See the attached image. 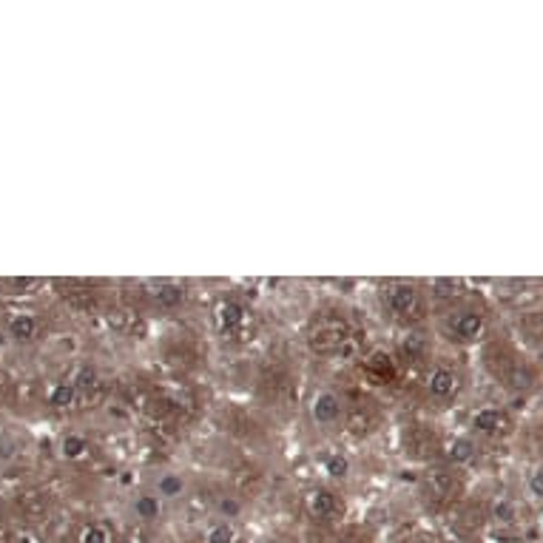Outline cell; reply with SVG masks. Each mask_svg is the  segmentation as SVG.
<instances>
[{
    "mask_svg": "<svg viewBox=\"0 0 543 543\" xmlns=\"http://www.w3.org/2000/svg\"><path fill=\"white\" fill-rule=\"evenodd\" d=\"M387 310H393L396 316H407L412 313L415 307H419V290H415L412 284L407 282H393L384 287V294H382Z\"/></svg>",
    "mask_w": 543,
    "mask_h": 543,
    "instance_id": "cell-1",
    "label": "cell"
},
{
    "mask_svg": "<svg viewBox=\"0 0 543 543\" xmlns=\"http://www.w3.org/2000/svg\"><path fill=\"white\" fill-rule=\"evenodd\" d=\"M427 390H430L433 398H449L458 390V375L447 367H435L427 375Z\"/></svg>",
    "mask_w": 543,
    "mask_h": 543,
    "instance_id": "cell-2",
    "label": "cell"
},
{
    "mask_svg": "<svg viewBox=\"0 0 543 543\" xmlns=\"http://www.w3.org/2000/svg\"><path fill=\"white\" fill-rule=\"evenodd\" d=\"M452 330H455V336L458 339H464V342H475L481 333H484V316L475 313V310H464V313H458L455 321H452Z\"/></svg>",
    "mask_w": 543,
    "mask_h": 543,
    "instance_id": "cell-3",
    "label": "cell"
},
{
    "mask_svg": "<svg viewBox=\"0 0 543 543\" xmlns=\"http://www.w3.org/2000/svg\"><path fill=\"white\" fill-rule=\"evenodd\" d=\"M339 412H342V404H339V398L333 396V393H319L313 398L310 415H313L316 424H333V421L339 419Z\"/></svg>",
    "mask_w": 543,
    "mask_h": 543,
    "instance_id": "cell-4",
    "label": "cell"
},
{
    "mask_svg": "<svg viewBox=\"0 0 543 543\" xmlns=\"http://www.w3.org/2000/svg\"><path fill=\"white\" fill-rule=\"evenodd\" d=\"M336 495H333L330 489H316V492H310V498H307V509H310V515L313 518H330L333 512H336Z\"/></svg>",
    "mask_w": 543,
    "mask_h": 543,
    "instance_id": "cell-5",
    "label": "cell"
},
{
    "mask_svg": "<svg viewBox=\"0 0 543 543\" xmlns=\"http://www.w3.org/2000/svg\"><path fill=\"white\" fill-rule=\"evenodd\" d=\"M500 424H504V415H500V410H495V407H481L472 415V430L475 433H498Z\"/></svg>",
    "mask_w": 543,
    "mask_h": 543,
    "instance_id": "cell-6",
    "label": "cell"
},
{
    "mask_svg": "<svg viewBox=\"0 0 543 543\" xmlns=\"http://www.w3.org/2000/svg\"><path fill=\"white\" fill-rule=\"evenodd\" d=\"M447 458H449L452 464H470L472 458H475V444H472V438H467V435L452 438V441L447 444Z\"/></svg>",
    "mask_w": 543,
    "mask_h": 543,
    "instance_id": "cell-7",
    "label": "cell"
},
{
    "mask_svg": "<svg viewBox=\"0 0 543 543\" xmlns=\"http://www.w3.org/2000/svg\"><path fill=\"white\" fill-rule=\"evenodd\" d=\"M9 330H12V336H15V339H31L34 333H37V319H34V316H29V313H20V316H15V319H12Z\"/></svg>",
    "mask_w": 543,
    "mask_h": 543,
    "instance_id": "cell-8",
    "label": "cell"
},
{
    "mask_svg": "<svg viewBox=\"0 0 543 543\" xmlns=\"http://www.w3.org/2000/svg\"><path fill=\"white\" fill-rule=\"evenodd\" d=\"M134 512H137V518H143V521H154V518L159 515V498H157V495H140V498L134 500Z\"/></svg>",
    "mask_w": 543,
    "mask_h": 543,
    "instance_id": "cell-9",
    "label": "cell"
},
{
    "mask_svg": "<svg viewBox=\"0 0 543 543\" xmlns=\"http://www.w3.org/2000/svg\"><path fill=\"white\" fill-rule=\"evenodd\" d=\"M219 321H222V327H239L242 321H245V307L242 305H236V302H225L222 307H219Z\"/></svg>",
    "mask_w": 543,
    "mask_h": 543,
    "instance_id": "cell-10",
    "label": "cell"
},
{
    "mask_svg": "<svg viewBox=\"0 0 543 543\" xmlns=\"http://www.w3.org/2000/svg\"><path fill=\"white\" fill-rule=\"evenodd\" d=\"M182 478L180 475H162L159 481H157V498H177L180 492H182Z\"/></svg>",
    "mask_w": 543,
    "mask_h": 543,
    "instance_id": "cell-11",
    "label": "cell"
},
{
    "mask_svg": "<svg viewBox=\"0 0 543 543\" xmlns=\"http://www.w3.org/2000/svg\"><path fill=\"white\" fill-rule=\"evenodd\" d=\"M233 540H236V529L231 523H217L205 535V543H233Z\"/></svg>",
    "mask_w": 543,
    "mask_h": 543,
    "instance_id": "cell-12",
    "label": "cell"
},
{
    "mask_svg": "<svg viewBox=\"0 0 543 543\" xmlns=\"http://www.w3.org/2000/svg\"><path fill=\"white\" fill-rule=\"evenodd\" d=\"M324 472H327L330 478H347V472H350L347 455H330L327 461H324Z\"/></svg>",
    "mask_w": 543,
    "mask_h": 543,
    "instance_id": "cell-13",
    "label": "cell"
},
{
    "mask_svg": "<svg viewBox=\"0 0 543 543\" xmlns=\"http://www.w3.org/2000/svg\"><path fill=\"white\" fill-rule=\"evenodd\" d=\"M157 302L165 305V307L180 305L182 302V287H177V284H162V287H157Z\"/></svg>",
    "mask_w": 543,
    "mask_h": 543,
    "instance_id": "cell-14",
    "label": "cell"
},
{
    "mask_svg": "<svg viewBox=\"0 0 543 543\" xmlns=\"http://www.w3.org/2000/svg\"><path fill=\"white\" fill-rule=\"evenodd\" d=\"M86 449H89L86 438H80V435H66V438H63V455H66V458H80Z\"/></svg>",
    "mask_w": 543,
    "mask_h": 543,
    "instance_id": "cell-15",
    "label": "cell"
},
{
    "mask_svg": "<svg viewBox=\"0 0 543 543\" xmlns=\"http://www.w3.org/2000/svg\"><path fill=\"white\" fill-rule=\"evenodd\" d=\"M71 401H74V387L71 384H57L49 393V404H55V407H68Z\"/></svg>",
    "mask_w": 543,
    "mask_h": 543,
    "instance_id": "cell-16",
    "label": "cell"
},
{
    "mask_svg": "<svg viewBox=\"0 0 543 543\" xmlns=\"http://www.w3.org/2000/svg\"><path fill=\"white\" fill-rule=\"evenodd\" d=\"M80 543H108V532L103 526H86L80 535Z\"/></svg>",
    "mask_w": 543,
    "mask_h": 543,
    "instance_id": "cell-17",
    "label": "cell"
},
{
    "mask_svg": "<svg viewBox=\"0 0 543 543\" xmlns=\"http://www.w3.org/2000/svg\"><path fill=\"white\" fill-rule=\"evenodd\" d=\"M492 515H495V521L509 523V521H515V504H512V500H498Z\"/></svg>",
    "mask_w": 543,
    "mask_h": 543,
    "instance_id": "cell-18",
    "label": "cell"
},
{
    "mask_svg": "<svg viewBox=\"0 0 543 543\" xmlns=\"http://www.w3.org/2000/svg\"><path fill=\"white\" fill-rule=\"evenodd\" d=\"M526 486H529V495H535V498H543V467H537L535 472H529V481H526Z\"/></svg>",
    "mask_w": 543,
    "mask_h": 543,
    "instance_id": "cell-19",
    "label": "cell"
},
{
    "mask_svg": "<svg viewBox=\"0 0 543 543\" xmlns=\"http://www.w3.org/2000/svg\"><path fill=\"white\" fill-rule=\"evenodd\" d=\"M77 384H82V387H86V384H94V372L92 370H80V382Z\"/></svg>",
    "mask_w": 543,
    "mask_h": 543,
    "instance_id": "cell-20",
    "label": "cell"
},
{
    "mask_svg": "<svg viewBox=\"0 0 543 543\" xmlns=\"http://www.w3.org/2000/svg\"><path fill=\"white\" fill-rule=\"evenodd\" d=\"M540 523H543V512H540Z\"/></svg>",
    "mask_w": 543,
    "mask_h": 543,
    "instance_id": "cell-21",
    "label": "cell"
}]
</instances>
